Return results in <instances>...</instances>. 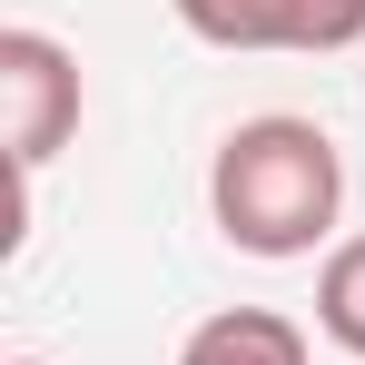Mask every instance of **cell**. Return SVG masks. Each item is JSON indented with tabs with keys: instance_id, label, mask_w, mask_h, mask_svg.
<instances>
[{
	"instance_id": "cell-1",
	"label": "cell",
	"mask_w": 365,
	"mask_h": 365,
	"mask_svg": "<svg viewBox=\"0 0 365 365\" xmlns=\"http://www.w3.org/2000/svg\"><path fill=\"white\" fill-rule=\"evenodd\" d=\"M336 207H346V158L316 119H287V109L237 119L207 158V217L237 257H267V267L316 257L336 237Z\"/></svg>"
},
{
	"instance_id": "cell-2",
	"label": "cell",
	"mask_w": 365,
	"mask_h": 365,
	"mask_svg": "<svg viewBox=\"0 0 365 365\" xmlns=\"http://www.w3.org/2000/svg\"><path fill=\"white\" fill-rule=\"evenodd\" d=\"M0 128H10L20 187L69 148V128H79V60L50 30H0Z\"/></svg>"
},
{
	"instance_id": "cell-3",
	"label": "cell",
	"mask_w": 365,
	"mask_h": 365,
	"mask_svg": "<svg viewBox=\"0 0 365 365\" xmlns=\"http://www.w3.org/2000/svg\"><path fill=\"white\" fill-rule=\"evenodd\" d=\"M168 10L207 50H297V60H326V50L365 40V0H168Z\"/></svg>"
},
{
	"instance_id": "cell-4",
	"label": "cell",
	"mask_w": 365,
	"mask_h": 365,
	"mask_svg": "<svg viewBox=\"0 0 365 365\" xmlns=\"http://www.w3.org/2000/svg\"><path fill=\"white\" fill-rule=\"evenodd\" d=\"M178 365H316V356H306L297 316H277V306H217L178 346Z\"/></svg>"
},
{
	"instance_id": "cell-5",
	"label": "cell",
	"mask_w": 365,
	"mask_h": 365,
	"mask_svg": "<svg viewBox=\"0 0 365 365\" xmlns=\"http://www.w3.org/2000/svg\"><path fill=\"white\" fill-rule=\"evenodd\" d=\"M316 326H326L346 356H365V237L326 247V267H316Z\"/></svg>"
},
{
	"instance_id": "cell-6",
	"label": "cell",
	"mask_w": 365,
	"mask_h": 365,
	"mask_svg": "<svg viewBox=\"0 0 365 365\" xmlns=\"http://www.w3.org/2000/svg\"><path fill=\"white\" fill-rule=\"evenodd\" d=\"M10 365H40V356H10Z\"/></svg>"
}]
</instances>
